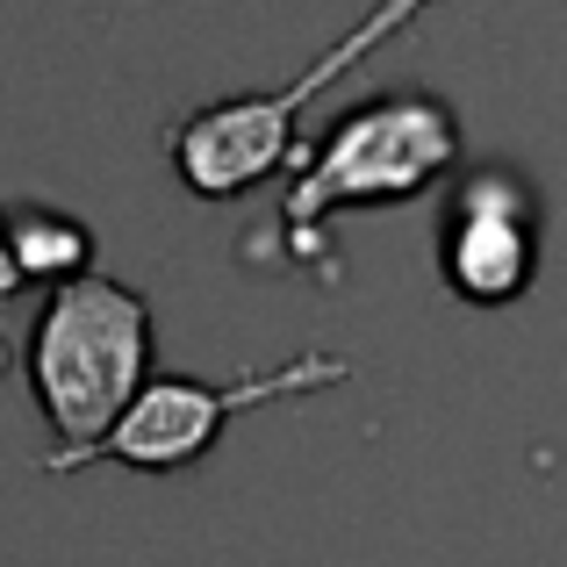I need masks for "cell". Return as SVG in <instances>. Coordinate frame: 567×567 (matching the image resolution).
<instances>
[{
  "instance_id": "cell-1",
  "label": "cell",
  "mask_w": 567,
  "mask_h": 567,
  "mask_svg": "<svg viewBox=\"0 0 567 567\" xmlns=\"http://www.w3.org/2000/svg\"><path fill=\"white\" fill-rule=\"evenodd\" d=\"M152 381V302L109 274H80L43 295L29 331V395L51 424L43 474H80L115 416Z\"/></svg>"
},
{
  "instance_id": "cell-2",
  "label": "cell",
  "mask_w": 567,
  "mask_h": 567,
  "mask_svg": "<svg viewBox=\"0 0 567 567\" xmlns=\"http://www.w3.org/2000/svg\"><path fill=\"white\" fill-rule=\"evenodd\" d=\"M424 8L431 0H374V8L360 14V29H346V37H338L302 80L280 86V94H230V101H208V109L181 115V123L166 130V158H173V173H181V187L202 194V202H237V194L266 187L280 166H295V123L309 115V101L331 94L367 51H381L388 37H402Z\"/></svg>"
},
{
  "instance_id": "cell-7",
  "label": "cell",
  "mask_w": 567,
  "mask_h": 567,
  "mask_svg": "<svg viewBox=\"0 0 567 567\" xmlns=\"http://www.w3.org/2000/svg\"><path fill=\"white\" fill-rule=\"evenodd\" d=\"M29 280H22V266H14V245H8V208H0V302H14Z\"/></svg>"
},
{
  "instance_id": "cell-4",
  "label": "cell",
  "mask_w": 567,
  "mask_h": 567,
  "mask_svg": "<svg viewBox=\"0 0 567 567\" xmlns=\"http://www.w3.org/2000/svg\"><path fill=\"white\" fill-rule=\"evenodd\" d=\"M338 381H352V367L323 360V352H302V360L274 367V374H237V381L158 374L115 416V431L94 445V460H115V467H137V474H181L223 439V424L237 410H259V402H280V395H309V388H338Z\"/></svg>"
},
{
  "instance_id": "cell-5",
  "label": "cell",
  "mask_w": 567,
  "mask_h": 567,
  "mask_svg": "<svg viewBox=\"0 0 567 567\" xmlns=\"http://www.w3.org/2000/svg\"><path fill=\"white\" fill-rule=\"evenodd\" d=\"M439 274L460 302L503 309L539 274V202L517 173L482 166L453 187V208L439 223Z\"/></svg>"
},
{
  "instance_id": "cell-3",
  "label": "cell",
  "mask_w": 567,
  "mask_h": 567,
  "mask_svg": "<svg viewBox=\"0 0 567 567\" xmlns=\"http://www.w3.org/2000/svg\"><path fill=\"white\" fill-rule=\"evenodd\" d=\"M460 166V115L439 94H374L346 109L309 152H295L288 187V230L309 237L338 208H381L416 202Z\"/></svg>"
},
{
  "instance_id": "cell-6",
  "label": "cell",
  "mask_w": 567,
  "mask_h": 567,
  "mask_svg": "<svg viewBox=\"0 0 567 567\" xmlns=\"http://www.w3.org/2000/svg\"><path fill=\"white\" fill-rule=\"evenodd\" d=\"M8 245H14V266H22L29 288H65V280L94 274V230H86L80 216H65V208H8Z\"/></svg>"
}]
</instances>
